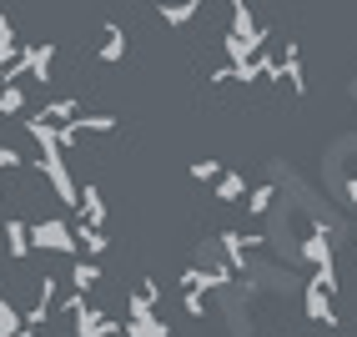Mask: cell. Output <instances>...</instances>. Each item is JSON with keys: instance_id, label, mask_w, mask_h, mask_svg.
Listing matches in <instances>:
<instances>
[{"instance_id": "cell-8", "label": "cell", "mask_w": 357, "mask_h": 337, "mask_svg": "<svg viewBox=\"0 0 357 337\" xmlns=\"http://www.w3.org/2000/svg\"><path fill=\"white\" fill-rule=\"evenodd\" d=\"M36 116H40V121H51V126H66V121H76V116H81V96H51Z\"/></svg>"}, {"instance_id": "cell-14", "label": "cell", "mask_w": 357, "mask_h": 337, "mask_svg": "<svg viewBox=\"0 0 357 337\" xmlns=\"http://www.w3.org/2000/svg\"><path fill=\"white\" fill-rule=\"evenodd\" d=\"M352 242H357V232H352Z\"/></svg>"}, {"instance_id": "cell-5", "label": "cell", "mask_w": 357, "mask_h": 337, "mask_svg": "<svg viewBox=\"0 0 357 337\" xmlns=\"http://www.w3.org/2000/svg\"><path fill=\"white\" fill-rule=\"evenodd\" d=\"M202 10H206V0H161L156 20L166 31H186V26H197V20H202Z\"/></svg>"}, {"instance_id": "cell-1", "label": "cell", "mask_w": 357, "mask_h": 337, "mask_svg": "<svg viewBox=\"0 0 357 337\" xmlns=\"http://www.w3.org/2000/svg\"><path fill=\"white\" fill-rule=\"evenodd\" d=\"M31 247L36 252H51V257H81L76 227H70V216H61V211H45V216L31 222Z\"/></svg>"}, {"instance_id": "cell-11", "label": "cell", "mask_w": 357, "mask_h": 337, "mask_svg": "<svg viewBox=\"0 0 357 337\" xmlns=\"http://www.w3.org/2000/svg\"><path fill=\"white\" fill-rule=\"evenodd\" d=\"M26 86L20 81H0V116H6V121H15V116H26Z\"/></svg>"}, {"instance_id": "cell-7", "label": "cell", "mask_w": 357, "mask_h": 337, "mask_svg": "<svg viewBox=\"0 0 357 337\" xmlns=\"http://www.w3.org/2000/svg\"><path fill=\"white\" fill-rule=\"evenodd\" d=\"M172 317H161V312H131L121 317V337H172Z\"/></svg>"}, {"instance_id": "cell-10", "label": "cell", "mask_w": 357, "mask_h": 337, "mask_svg": "<svg viewBox=\"0 0 357 337\" xmlns=\"http://www.w3.org/2000/svg\"><path fill=\"white\" fill-rule=\"evenodd\" d=\"M277 197H282V191H277V181L247 186V216H252V222H261V216H267V211L277 207Z\"/></svg>"}, {"instance_id": "cell-9", "label": "cell", "mask_w": 357, "mask_h": 337, "mask_svg": "<svg viewBox=\"0 0 357 337\" xmlns=\"http://www.w3.org/2000/svg\"><path fill=\"white\" fill-rule=\"evenodd\" d=\"M211 197H217V202H247V172H231V166H227V172L217 177V181H211Z\"/></svg>"}, {"instance_id": "cell-3", "label": "cell", "mask_w": 357, "mask_h": 337, "mask_svg": "<svg viewBox=\"0 0 357 337\" xmlns=\"http://www.w3.org/2000/svg\"><path fill=\"white\" fill-rule=\"evenodd\" d=\"M131 56V31L121 20H101V45H96V61L101 66H121Z\"/></svg>"}, {"instance_id": "cell-12", "label": "cell", "mask_w": 357, "mask_h": 337, "mask_svg": "<svg viewBox=\"0 0 357 337\" xmlns=\"http://www.w3.org/2000/svg\"><path fill=\"white\" fill-rule=\"evenodd\" d=\"M222 172H227V166H222L217 156H202V161H192V166H186V177H192V181H202V186H211Z\"/></svg>"}, {"instance_id": "cell-2", "label": "cell", "mask_w": 357, "mask_h": 337, "mask_svg": "<svg viewBox=\"0 0 357 337\" xmlns=\"http://www.w3.org/2000/svg\"><path fill=\"white\" fill-rule=\"evenodd\" d=\"M0 242H6V257L15 262V267H26V262L36 257V247H31V222H26V216H15V211H6V222H0Z\"/></svg>"}, {"instance_id": "cell-13", "label": "cell", "mask_w": 357, "mask_h": 337, "mask_svg": "<svg viewBox=\"0 0 357 337\" xmlns=\"http://www.w3.org/2000/svg\"><path fill=\"white\" fill-rule=\"evenodd\" d=\"M15 172H26V161H20V151H15V147H6V141H0V181L15 177Z\"/></svg>"}, {"instance_id": "cell-6", "label": "cell", "mask_w": 357, "mask_h": 337, "mask_svg": "<svg viewBox=\"0 0 357 337\" xmlns=\"http://www.w3.org/2000/svg\"><path fill=\"white\" fill-rule=\"evenodd\" d=\"M26 76L36 81V86H51L56 81V45L51 40H36V45H26Z\"/></svg>"}, {"instance_id": "cell-4", "label": "cell", "mask_w": 357, "mask_h": 337, "mask_svg": "<svg viewBox=\"0 0 357 337\" xmlns=\"http://www.w3.org/2000/svg\"><path fill=\"white\" fill-rule=\"evenodd\" d=\"M101 287H106V262H96V257H70V292L96 297Z\"/></svg>"}]
</instances>
